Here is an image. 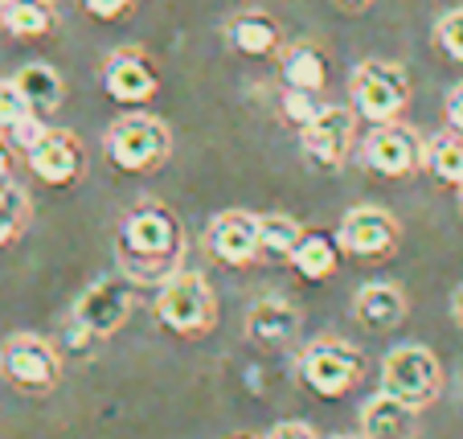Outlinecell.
<instances>
[{
    "label": "cell",
    "mask_w": 463,
    "mask_h": 439,
    "mask_svg": "<svg viewBox=\"0 0 463 439\" xmlns=\"http://www.w3.org/2000/svg\"><path fill=\"white\" fill-rule=\"evenodd\" d=\"M189 234L176 218L173 205L165 202H136L115 226V263L136 283H165L173 272L184 267Z\"/></svg>",
    "instance_id": "obj_1"
},
{
    "label": "cell",
    "mask_w": 463,
    "mask_h": 439,
    "mask_svg": "<svg viewBox=\"0 0 463 439\" xmlns=\"http://www.w3.org/2000/svg\"><path fill=\"white\" fill-rule=\"evenodd\" d=\"M152 317L165 333L184 337V341H202L218 329V296H213L210 280L202 272H173L165 283H156V300H152Z\"/></svg>",
    "instance_id": "obj_2"
},
{
    "label": "cell",
    "mask_w": 463,
    "mask_h": 439,
    "mask_svg": "<svg viewBox=\"0 0 463 439\" xmlns=\"http://www.w3.org/2000/svg\"><path fill=\"white\" fill-rule=\"evenodd\" d=\"M103 152L119 173H156L173 157V128L152 111H128L107 128Z\"/></svg>",
    "instance_id": "obj_3"
},
{
    "label": "cell",
    "mask_w": 463,
    "mask_h": 439,
    "mask_svg": "<svg viewBox=\"0 0 463 439\" xmlns=\"http://www.w3.org/2000/svg\"><path fill=\"white\" fill-rule=\"evenodd\" d=\"M296 374L312 395L320 398H345L365 382V353L345 337H320L304 345L296 361Z\"/></svg>",
    "instance_id": "obj_4"
},
{
    "label": "cell",
    "mask_w": 463,
    "mask_h": 439,
    "mask_svg": "<svg viewBox=\"0 0 463 439\" xmlns=\"http://www.w3.org/2000/svg\"><path fill=\"white\" fill-rule=\"evenodd\" d=\"M411 95H414L411 74H406V66H398V62L365 58L361 66H353V74H349L353 111L365 123L402 119V111L411 107Z\"/></svg>",
    "instance_id": "obj_5"
},
{
    "label": "cell",
    "mask_w": 463,
    "mask_h": 439,
    "mask_svg": "<svg viewBox=\"0 0 463 439\" xmlns=\"http://www.w3.org/2000/svg\"><path fill=\"white\" fill-rule=\"evenodd\" d=\"M0 378L21 395H53L66 378V358L37 333H13L0 345Z\"/></svg>",
    "instance_id": "obj_6"
},
{
    "label": "cell",
    "mask_w": 463,
    "mask_h": 439,
    "mask_svg": "<svg viewBox=\"0 0 463 439\" xmlns=\"http://www.w3.org/2000/svg\"><path fill=\"white\" fill-rule=\"evenodd\" d=\"M382 390L411 403L414 411H427L443 395V361L427 345H393L382 358Z\"/></svg>",
    "instance_id": "obj_7"
},
{
    "label": "cell",
    "mask_w": 463,
    "mask_h": 439,
    "mask_svg": "<svg viewBox=\"0 0 463 439\" xmlns=\"http://www.w3.org/2000/svg\"><path fill=\"white\" fill-rule=\"evenodd\" d=\"M140 288L144 283H136L123 272L103 275V280H95V283L82 288V296L74 300L71 320L79 329H87L90 337L107 341V337H115L131 320V312H136V304H140Z\"/></svg>",
    "instance_id": "obj_8"
},
{
    "label": "cell",
    "mask_w": 463,
    "mask_h": 439,
    "mask_svg": "<svg viewBox=\"0 0 463 439\" xmlns=\"http://www.w3.org/2000/svg\"><path fill=\"white\" fill-rule=\"evenodd\" d=\"M422 157H427V140L402 119L369 123L365 140H361V165L377 177H390V181H406V177L422 173Z\"/></svg>",
    "instance_id": "obj_9"
},
{
    "label": "cell",
    "mask_w": 463,
    "mask_h": 439,
    "mask_svg": "<svg viewBox=\"0 0 463 439\" xmlns=\"http://www.w3.org/2000/svg\"><path fill=\"white\" fill-rule=\"evenodd\" d=\"M357 119L361 115L349 107H336V103H324L320 115H316L307 128H299V148L304 157L312 160L316 168L324 173H341L349 165L353 148H357Z\"/></svg>",
    "instance_id": "obj_10"
},
{
    "label": "cell",
    "mask_w": 463,
    "mask_h": 439,
    "mask_svg": "<svg viewBox=\"0 0 463 439\" xmlns=\"http://www.w3.org/2000/svg\"><path fill=\"white\" fill-rule=\"evenodd\" d=\"M336 243H341L345 259L357 263H385L402 243V222L382 205H353L336 226Z\"/></svg>",
    "instance_id": "obj_11"
},
{
    "label": "cell",
    "mask_w": 463,
    "mask_h": 439,
    "mask_svg": "<svg viewBox=\"0 0 463 439\" xmlns=\"http://www.w3.org/2000/svg\"><path fill=\"white\" fill-rule=\"evenodd\" d=\"M25 165L50 189H71L87 177V148L66 128H45L33 148H25Z\"/></svg>",
    "instance_id": "obj_12"
},
{
    "label": "cell",
    "mask_w": 463,
    "mask_h": 439,
    "mask_svg": "<svg viewBox=\"0 0 463 439\" xmlns=\"http://www.w3.org/2000/svg\"><path fill=\"white\" fill-rule=\"evenodd\" d=\"M160 66L140 45H119L103 62V91L123 107H144L160 95Z\"/></svg>",
    "instance_id": "obj_13"
},
{
    "label": "cell",
    "mask_w": 463,
    "mask_h": 439,
    "mask_svg": "<svg viewBox=\"0 0 463 439\" xmlns=\"http://www.w3.org/2000/svg\"><path fill=\"white\" fill-rule=\"evenodd\" d=\"M205 255L222 267H250L259 263V214L250 210H222L205 226Z\"/></svg>",
    "instance_id": "obj_14"
},
{
    "label": "cell",
    "mask_w": 463,
    "mask_h": 439,
    "mask_svg": "<svg viewBox=\"0 0 463 439\" xmlns=\"http://www.w3.org/2000/svg\"><path fill=\"white\" fill-rule=\"evenodd\" d=\"M299 325H304V317L288 296H262L246 312L242 333L254 349H291L299 337Z\"/></svg>",
    "instance_id": "obj_15"
},
{
    "label": "cell",
    "mask_w": 463,
    "mask_h": 439,
    "mask_svg": "<svg viewBox=\"0 0 463 439\" xmlns=\"http://www.w3.org/2000/svg\"><path fill=\"white\" fill-rule=\"evenodd\" d=\"M226 42L242 58H279L288 37H283L279 17H271L267 9H238L226 21Z\"/></svg>",
    "instance_id": "obj_16"
},
{
    "label": "cell",
    "mask_w": 463,
    "mask_h": 439,
    "mask_svg": "<svg viewBox=\"0 0 463 439\" xmlns=\"http://www.w3.org/2000/svg\"><path fill=\"white\" fill-rule=\"evenodd\" d=\"M406 312H411V300L398 283H365V288L353 296V317H357L361 329L369 333H393V329H402Z\"/></svg>",
    "instance_id": "obj_17"
},
{
    "label": "cell",
    "mask_w": 463,
    "mask_h": 439,
    "mask_svg": "<svg viewBox=\"0 0 463 439\" xmlns=\"http://www.w3.org/2000/svg\"><path fill=\"white\" fill-rule=\"evenodd\" d=\"M419 415L411 403L393 398L390 390H377L365 406H361V435L369 439H414L419 431Z\"/></svg>",
    "instance_id": "obj_18"
},
{
    "label": "cell",
    "mask_w": 463,
    "mask_h": 439,
    "mask_svg": "<svg viewBox=\"0 0 463 439\" xmlns=\"http://www.w3.org/2000/svg\"><path fill=\"white\" fill-rule=\"evenodd\" d=\"M279 82L291 91H316L320 95L328 82V58L316 42H288L279 50Z\"/></svg>",
    "instance_id": "obj_19"
},
{
    "label": "cell",
    "mask_w": 463,
    "mask_h": 439,
    "mask_svg": "<svg viewBox=\"0 0 463 439\" xmlns=\"http://www.w3.org/2000/svg\"><path fill=\"white\" fill-rule=\"evenodd\" d=\"M341 259H345V251L336 243V234H328V230H304L296 255H291V267L307 283H328L341 272Z\"/></svg>",
    "instance_id": "obj_20"
},
{
    "label": "cell",
    "mask_w": 463,
    "mask_h": 439,
    "mask_svg": "<svg viewBox=\"0 0 463 439\" xmlns=\"http://www.w3.org/2000/svg\"><path fill=\"white\" fill-rule=\"evenodd\" d=\"M0 25L9 37L42 42L58 29V5L53 0H0Z\"/></svg>",
    "instance_id": "obj_21"
},
{
    "label": "cell",
    "mask_w": 463,
    "mask_h": 439,
    "mask_svg": "<svg viewBox=\"0 0 463 439\" xmlns=\"http://www.w3.org/2000/svg\"><path fill=\"white\" fill-rule=\"evenodd\" d=\"M13 79H17L25 103L33 107V115H42V119H50V115L66 103V82H61V74L53 71V66H45V62H29Z\"/></svg>",
    "instance_id": "obj_22"
},
{
    "label": "cell",
    "mask_w": 463,
    "mask_h": 439,
    "mask_svg": "<svg viewBox=\"0 0 463 439\" xmlns=\"http://www.w3.org/2000/svg\"><path fill=\"white\" fill-rule=\"evenodd\" d=\"M422 168L435 177L443 189H459L463 185V136L455 128H443L427 140V157H422Z\"/></svg>",
    "instance_id": "obj_23"
},
{
    "label": "cell",
    "mask_w": 463,
    "mask_h": 439,
    "mask_svg": "<svg viewBox=\"0 0 463 439\" xmlns=\"http://www.w3.org/2000/svg\"><path fill=\"white\" fill-rule=\"evenodd\" d=\"M304 230L307 226H299L288 214H262L259 218V263H291Z\"/></svg>",
    "instance_id": "obj_24"
},
{
    "label": "cell",
    "mask_w": 463,
    "mask_h": 439,
    "mask_svg": "<svg viewBox=\"0 0 463 439\" xmlns=\"http://www.w3.org/2000/svg\"><path fill=\"white\" fill-rule=\"evenodd\" d=\"M33 222V202L17 181H0V251L13 246Z\"/></svg>",
    "instance_id": "obj_25"
},
{
    "label": "cell",
    "mask_w": 463,
    "mask_h": 439,
    "mask_svg": "<svg viewBox=\"0 0 463 439\" xmlns=\"http://www.w3.org/2000/svg\"><path fill=\"white\" fill-rule=\"evenodd\" d=\"M320 107H324V99L316 95V91H291V87L279 91V115L296 128V132L307 128V123L320 115Z\"/></svg>",
    "instance_id": "obj_26"
},
{
    "label": "cell",
    "mask_w": 463,
    "mask_h": 439,
    "mask_svg": "<svg viewBox=\"0 0 463 439\" xmlns=\"http://www.w3.org/2000/svg\"><path fill=\"white\" fill-rule=\"evenodd\" d=\"M435 50L443 53V58L451 62H463V5L451 13H443V17L435 21Z\"/></svg>",
    "instance_id": "obj_27"
},
{
    "label": "cell",
    "mask_w": 463,
    "mask_h": 439,
    "mask_svg": "<svg viewBox=\"0 0 463 439\" xmlns=\"http://www.w3.org/2000/svg\"><path fill=\"white\" fill-rule=\"evenodd\" d=\"M33 115V107L25 103L17 79H0V136H9L17 123H25Z\"/></svg>",
    "instance_id": "obj_28"
},
{
    "label": "cell",
    "mask_w": 463,
    "mask_h": 439,
    "mask_svg": "<svg viewBox=\"0 0 463 439\" xmlns=\"http://www.w3.org/2000/svg\"><path fill=\"white\" fill-rule=\"evenodd\" d=\"M79 9L95 21H123L136 9V0H79Z\"/></svg>",
    "instance_id": "obj_29"
},
{
    "label": "cell",
    "mask_w": 463,
    "mask_h": 439,
    "mask_svg": "<svg viewBox=\"0 0 463 439\" xmlns=\"http://www.w3.org/2000/svg\"><path fill=\"white\" fill-rule=\"evenodd\" d=\"M262 439H320V431L307 427V423H299V419H283V423H275Z\"/></svg>",
    "instance_id": "obj_30"
},
{
    "label": "cell",
    "mask_w": 463,
    "mask_h": 439,
    "mask_svg": "<svg viewBox=\"0 0 463 439\" xmlns=\"http://www.w3.org/2000/svg\"><path fill=\"white\" fill-rule=\"evenodd\" d=\"M443 111H447V128H455V132L463 136V82H459V87L447 91Z\"/></svg>",
    "instance_id": "obj_31"
},
{
    "label": "cell",
    "mask_w": 463,
    "mask_h": 439,
    "mask_svg": "<svg viewBox=\"0 0 463 439\" xmlns=\"http://www.w3.org/2000/svg\"><path fill=\"white\" fill-rule=\"evenodd\" d=\"M333 5H336L341 13H349V17H357V13H365L373 0H333Z\"/></svg>",
    "instance_id": "obj_32"
},
{
    "label": "cell",
    "mask_w": 463,
    "mask_h": 439,
    "mask_svg": "<svg viewBox=\"0 0 463 439\" xmlns=\"http://www.w3.org/2000/svg\"><path fill=\"white\" fill-rule=\"evenodd\" d=\"M451 320H455V329L463 333V283L455 288V296H451Z\"/></svg>",
    "instance_id": "obj_33"
},
{
    "label": "cell",
    "mask_w": 463,
    "mask_h": 439,
    "mask_svg": "<svg viewBox=\"0 0 463 439\" xmlns=\"http://www.w3.org/2000/svg\"><path fill=\"white\" fill-rule=\"evenodd\" d=\"M9 173H13V148L0 140V181H9Z\"/></svg>",
    "instance_id": "obj_34"
},
{
    "label": "cell",
    "mask_w": 463,
    "mask_h": 439,
    "mask_svg": "<svg viewBox=\"0 0 463 439\" xmlns=\"http://www.w3.org/2000/svg\"><path fill=\"white\" fill-rule=\"evenodd\" d=\"M455 194H459V214H463V185H459V189H455Z\"/></svg>",
    "instance_id": "obj_35"
},
{
    "label": "cell",
    "mask_w": 463,
    "mask_h": 439,
    "mask_svg": "<svg viewBox=\"0 0 463 439\" xmlns=\"http://www.w3.org/2000/svg\"><path fill=\"white\" fill-rule=\"evenodd\" d=\"M336 439H369V435H336Z\"/></svg>",
    "instance_id": "obj_36"
},
{
    "label": "cell",
    "mask_w": 463,
    "mask_h": 439,
    "mask_svg": "<svg viewBox=\"0 0 463 439\" xmlns=\"http://www.w3.org/2000/svg\"><path fill=\"white\" fill-rule=\"evenodd\" d=\"M234 439H250V435H234Z\"/></svg>",
    "instance_id": "obj_37"
}]
</instances>
